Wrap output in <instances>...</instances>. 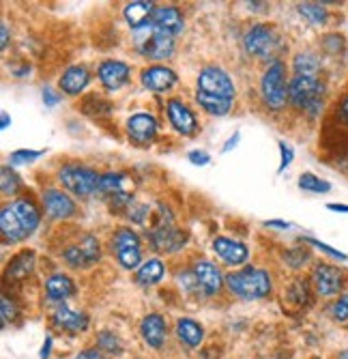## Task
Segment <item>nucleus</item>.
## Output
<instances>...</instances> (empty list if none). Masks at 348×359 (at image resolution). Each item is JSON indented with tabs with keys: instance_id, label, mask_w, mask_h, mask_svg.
<instances>
[{
	"instance_id": "f257e3e1",
	"label": "nucleus",
	"mask_w": 348,
	"mask_h": 359,
	"mask_svg": "<svg viewBox=\"0 0 348 359\" xmlns=\"http://www.w3.org/2000/svg\"><path fill=\"white\" fill-rule=\"evenodd\" d=\"M39 226V211L33 203L15 201L0 211V231L5 241H22Z\"/></svg>"
},
{
	"instance_id": "f03ea898",
	"label": "nucleus",
	"mask_w": 348,
	"mask_h": 359,
	"mask_svg": "<svg viewBox=\"0 0 348 359\" xmlns=\"http://www.w3.org/2000/svg\"><path fill=\"white\" fill-rule=\"evenodd\" d=\"M226 280H228L230 290L243 299H260L271 292V278L263 269L247 267L237 273H230Z\"/></svg>"
},
{
	"instance_id": "7ed1b4c3",
	"label": "nucleus",
	"mask_w": 348,
	"mask_h": 359,
	"mask_svg": "<svg viewBox=\"0 0 348 359\" xmlns=\"http://www.w3.org/2000/svg\"><path fill=\"white\" fill-rule=\"evenodd\" d=\"M288 97L291 102L305 110L307 114L316 116L323 110V97H325V86L321 80L316 78H305V76H297L291 86H288Z\"/></svg>"
},
{
	"instance_id": "20e7f679",
	"label": "nucleus",
	"mask_w": 348,
	"mask_h": 359,
	"mask_svg": "<svg viewBox=\"0 0 348 359\" xmlns=\"http://www.w3.org/2000/svg\"><path fill=\"white\" fill-rule=\"evenodd\" d=\"M187 235L181 233L179 228L172 222V215L168 213V209H162V222L157 224L153 231H151V241L153 248L160 250V252H176L185 245Z\"/></svg>"
},
{
	"instance_id": "39448f33",
	"label": "nucleus",
	"mask_w": 348,
	"mask_h": 359,
	"mask_svg": "<svg viewBox=\"0 0 348 359\" xmlns=\"http://www.w3.org/2000/svg\"><path fill=\"white\" fill-rule=\"evenodd\" d=\"M284 62L275 60L271 67L265 72L263 76V95H265V102L271 106V108H281L286 104V97H288V90H286V82H284Z\"/></svg>"
},
{
	"instance_id": "423d86ee",
	"label": "nucleus",
	"mask_w": 348,
	"mask_h": 359,
	"mask_svg": "<svg viewBox=\"0 0 348 359\" xmlns=\"http://www.w3.org/2000/svg\"><path fill=\"white\" fill-rule=\"evenodd\" d=\"M99 181H102V177L97 172L88 170V168L67 166V168L60 170V183L65 185L69 191H74L76 196H90L92 191H97Z\"/></svg>"
},
{
	"instance_id": "0eeeda50",
	"label": "nucleus",
	"mask_w": 348,
	"mask_h": 359,
	"mask_svg": "<svg viewBox=\"0 0 348 359\" xmlns=\"http://www.w3.org/2000/svg\"><path fill=\"white\" fill-rule=\"evenodd\" d=\"M112 250L118 256V263L125 269H136L140 265V239L132 228H120L114 237Z\"/></svg>"
},
{
	"instance_id": "6e6552de",
	"label": "nucleus",
	"mask_w": 348,
	"mask_h": 359,
	"mask_svg": "<svg viewBox=\"0 0 348 359\" xmlns=\"http://www.w3.org/2000/svg\"><path fill=\"white\" fill-rule=\"evenodd\" d=\"M198 90L215 95V97H224V100H232L235 97V84L228 78V74H224L217 67H207L200 72L198 76Z\"/></svg>"
},
{
	"instance_id": "1a4fd4ad",
	"label": "nucleus",
	"mask_w": 348,
	"mask_h": 359,
	"mask_svg": "<svg viewBox=\"0 0 348 359\" xmlns=\"http://www.w3.org/2000/svg\"><path fill=\"white\" fill-rule=\"evenodd\" d=\"M275 43H277V39H275L273 28L263 26V24L251 26L245 35V50L251 56H260V58L269 56L275 50Z\"/></svg>"
},
{
	"instance_id": "9d476101",
	"label": "nucleus",
	"mask_w": 348,
	"mask_h": 359,
	"mask_svg": "<svg viewBox=\"0 0 348 359\" xmlns=\"http://www.w3.org/2000/svg\"><path fill=\"white\" fill-rule=\"evenodd\" d=\"M65 260L71 267H88L92 263H97L99 258V241L92 235H86L80 243L69 245L65 252H62Z\"/></svg>"
},
{
	"instance_id": "9b49d317",
	"label": "nucleus",
	"mask_w": 348,
	"mask_h": 359,
	"mask_svg": "<svg viewBox=\"0 0 348 359\" xmlns=\"http://www.w3.org/2000/svg\"><path fill=\"white\" fill-rule=\"evenodd\" d=\"M312 280H314V286H316V290H319L321 297H333L344 286V273L337 267L323 265V263L316 265Z\"/></svg>"
},
{
	"instance_id": "f8f14e48",
	"label": "nucleus",
	"mask_w": 348,
	"mask_h": 359,
	"mask_svg": "<svg viewBox=\"0 0 348 359\" xmlns=\"http://www.w3.org/2000/svg\"><path fill=\"white\" fill-rule=\"evenodd\" d=\"M132 181L127 175H104L99 181V191L104 196H110L114 207H123L132 203Z\"/></svg>"
},
{
	"instance_id": "ddd939ff",
	"label": "nucleus",
	"mask_w": 348,
	"mask_h": 359,
	"mask_svg": "<svg viewBox=\"0 0 348 359\" xmlns=\"http://www.w3.org/2000/svg\"><path fill=\"white\" fill-rule=\"evenodd\" d=\"M138 46H140V52L153 60H164V58L172 56V52H174V39L153 30L151 24H148V37L140 39Z\"/></svg>"
},
{
	"instance_id": "4468645a",
	"label": "nucleus",
	"mask_w": 348,
	"mask_h": 359,
	"mask_svg": "<svg viewBox=\"0 0 348 359\" xmlns=\"http://www.w3.org/2000/svg\"><path fill=\"white\" fill-rule=\"evenodd\" d=\"M151 26H153V30L162 32V35L174 37V35H179V32L183 30V15L174 7L155 9V13L151 18Z\"/></svg>"
},
{
	"instance_id": "2eb2a0df",
	"label": "nucleus",
	"mask_w": 348,
	"mask_h": 359,
	"mask_svg": "<svg viewBox=\"0 0 348 359\" xmlns=\"http://www.w3.org/2000/svg\"><path fill=\"white\" fill-rule=\"evenodd\" d=\"M43 207H46V213L54 219H65L76 213V203L67 194H62L58 189H48L43 194Z\"/></svg>"
},
{
	"instance_id": "dca6fc26",
	"label": "nucleus",
	"mask_w": 348,
	"mask_h": 359,
	"mask_svg": "<svg viewBox=\"0 0 348 359\" xmlns=\"http://www.w3.org/2000/svg\"><path fill=\"white\" fill-rule=\"evenodd\" d=\"M213 250L221 260H226L228 265H243L249 256V250L241 241H235L228 237H217L213 241Z\"/></svg>"
},
{
	"instance_id": "f3484780",
	"label": "nucleus",
	"mask_w": 348,
	"mask_h": 359,
	"mask_svg": "<svg viewBox=\"0 0 348 359\" xmlns=\"http://www.w3.org/2000/svg\"><path fill=\"white\" fill-rule=\"evenodd\" d=\"M168 116H170V123L174 125V129L183 136H189L196 132V116L189 112V108L179 102V100H170L168 102Z\"/></svg>"
},
{
	"instance_id": "a211bd4d",
	"label": "nucleus",
	"mask_w": 348,
	"mask_h": 359,
	"mask_svg": "<svg viewBox=\"0 0 348 359\" xmlns=\"http://www.w3.org/2000/svg\"><path fill=\"white\" fill-rule=\"evenodd\" d=\"M99 80L104 82L106 88L116 90L130 80V67L125 62H118V60H106L99 67Z\"/></svg>"
},
{
	"instance_id": "6ab92c4d",
	"label": "nucleus",
	"mask_w": 348,
	"mask_h": 359,
	"mask_svg": "<svg viewBox=\"0 0 348 359\" xmlns=\"http://www.w3.org/2000/svg\"><path fill=\"white\" fill-rule=\"evenodd\" d=\"M140 332L148 346L162 348L164 340H166V320L160 314H148L140 325Z\"/></svg>"
},
{
	"instance_id": "aec40b11",
	"label": "nucleus",
	"mask_w": 348,
	"mask_h": 359,
	"mask_svg": "<svg viewBox=\"0 0 348 359\" xmlns=\"http://www.w3.org/2000/svg\"><path fill=\"white\" fill-rule=\"evenodd\" d=\"M194 276H196L198 286L207 292V295H213V292H217L221 288V273L213 263H209V260H198L194 265Z\"/></svg>"
},
{
	"instance_id": "412c9836",
	"label": "nucleus",
	"mask_w": 348,
	"mask_h": 359,
	"mask_svg": "<svg viewBox=\"0 0 348 359\" xmlns=\"http://www.w3.org/2000/svg\"><path fill=\"white\" fill-rule=\"evenodd\" d=\"M127 132H130V136H132L136 142L146 144V142H151V140L155 138V134H157V121H155L151 114H136V116H132L130 123H127Z\"/></svg>"
},
{
	"instance_id": "4be33fe9",
	"label": "nucleus",
	"mask_w": 348,
	"mask_h": 359,
	"mask_svg": "<svg viewBox=\"0 0 348 359\" xmlns=\"http://www.w3.org/2000/svg\"><path fill=\"white\" fill-rule=\"evenodd\" d=\"M174 82H176V74L168 67H151L142 74V84L155 93H166L168 88L174 86Z\"/></svg>"
},
{
	"instance_id": "5701e85b",
	"label": "nucleus",
	"mask_w": 348,
	"mask_h": 359,
	"mask_svg": "<svg viewBox=\"0 0 348 359\" xmlns=\"http://www.w3.org/2000/svg\"><path fill=\"white\" fill-rule=\"evenodd\" d=\"M153 13H155V7H153V3H146V0H134V3L125 7V20H127L130 26H134L136 30L151 24L148 20L153 18Z\"/></svg>"
},
{
	"instance_id": "b1692460",
	"label": "nucleus",
	"mask_w": 348,
	"mask_h": 359,
	"mask_svg": "<svg viewBox=\"0 0 348 359\" xmlns=\"http://www.w3.org/2000/svg\"><path fill=\"white\" fill-rule=\"evenodd\" d=\"M56 325H60L62 330H69V332H84L88 327V318L82 312H74L67 306H60L54 314Z\"/></svg>"
},
{
	"instance_id": "393cba45",
	"label": "nucleus",
	"mask_w": 348,
	"mask_h": 359,
	"mask_svg": "<svg viewBox=\"0 0 348 359\" xmlns=\"http://www.w3.org/2000/svg\"><path fill=\"white\" fill-rule=\"evenodd\" d=\"M88 80H90V76L84 67H69L60 78V88L67 95H78L80 90L86 88Z\"/></svg>"
},
{
	"instance_id": "a878e982",
	"label": "nucleus",
	"mask_w": 348,
	"mask_h": 359,
	"mask_svg": "<svg viewBox=\"0 0 348 359\" xmlns=\"http://www.w3.org/2000/svg\"><path fill=\"white\" fill-rule=\"evenodd\" d=\"M46 290H48L50 299L62 302V299H67V297L74 295V292H76V286H74V282H71L67 276L56 273V276H52V278L46 282Z\"/></svg>"
},
{
	"instance_id": "bb28decb",
	"label": "nucleus",
	"mask_w": 348,
	"mask_h": 359,
	"mask_svg": "<svg viewBox=\"0 0 348 359\" xmlns=\"http://www.w3.org/2000/svg\"><path fill=\"white\" fill-rule=\"evenodd\" d=\"M196 102L209 112V114H215V116H224L230 112V106H232V100H224V97H215V95H209V93H202L198 90L196 93Z\"/></svg>"
},
{
	"instance_id": "cd10ccee",
	"label": "nucleus",
	"mask_w": 348,
	"mask_h": 359,
	"mask_svg": "<svg viewBox=\"0 0 348 359\" xmlns=\"http://www.w3.org/2000/svg\"><path fill=\"white\" fill-rule=\"evenodd\" d=\"M176 334H179V338L187 344V346H198L200 342H202V327L196 323V320H192V318H181L179 323H176Z\"/></svg>"
},
{
	"instance_id": "c85d7f7f",
	"label": "nucleus",
	"mask_w": 348,
	"mask_h": 359,
	"mask_svg": "<svg viewBox=\"0 0 348 359\" xmlns=\"http://www.w3.org/2000/svg\"><path fill=\"white\" fill-rule=\"evenodd\" d=\"M164 273H166V269H164V263L160 258H151V260H146V263L140 267V271H138V282L140 284H157L162 278H164Z\"/></svg>"
},
{
	"instance_id": "c756f323",
	"label": "nucleus",
	"mask_w": 348,
	"mask_h": 359,
	"mask_svg": "<svg viewBox=\"0 0 348 359\" xmlns=\"http://www.w3.org/2000/svg\"><path fill=\"white\" fill-rule=\"evenodd\" d=\"M321 69V62L314 54H299L295 58V72L297 76H305V78H316V72Z\"/></svg>"
},
{
	"instance_id": "7c9ffc66",
	"label": "nucleus",
	"mask_w": 348,
	"mask_h": 359,
	"mask_svg": "<svg viewBox=\"0 0 348 359\" xmlns=\"http://www.w3.org/2000/svg\"><path fill=\"white\" fill-rule=\"evenodd\" d=\"M299 187L303 191H314V194H323V191H329L331 189V183L329 181H323L321 177H316V175H301L299 179Z\"/></svg>"
},
{
	"instance_id": "2f4dec72",
	"label": "nucleus",
	"mask_w": 348,
	"mask_h": 359,
	"mask_svg": "<svg viewBox=\"0 0 348 359\" xmlns=\"http://www.w3.org/2000/svg\"><path fill=\"white\" fill-rule=\"evenodd\" d=\"M299 13L303 18H307V22H312V24H325L327 22V11L319 3H303V5H299Z\"/></svg>"
},
{
	"instance_id": "473e14b6",
	"label": "nucleus",
	"mask_w": 348,
	"mask_h": 359,
	"mask_svg": "<svg viewBox=\"0 0 348 359\" xmlns=\"http://www.w3.org/2000/svg\"><path fill=\"white\" fill-rule=\"evenodd\" d=\"M33 254V252H24L22 256H18L15 260H13V265H11V276H18V278H22V276H26L30 269H33V260H28V256Z\"/></svg>"
},
{
	"instance_id": "72a5a7b5",
	"label": "nucleus",
	"mask_w": 348,
	"mask_h": 359,
	"mask_svg": "<svg viewBox=\"0 0 348 359\" xmlns=\"http://www.w3.org/2000/svg\"><path fill=\"white\" fill-rule=\"evenodd\" d=\"M20 189V177L9 168V166H5L3 168V194H15Z\"/></svg>"
},
{
	"instance_id": "f704fd0d",
	"label": "nucleus",
	"mask_w": 348,
	"mask_h": 359,
	"mask_svg": "<svg viewBox=\"0 0 348 359\" xmlns=\"http://www.w3.org/2000/svg\"><path fill=\"white\" fill-rule=\"evenodd\" d=\"M43 155V151H15V153H11V164L13 166H18V164H30V161H35L37 157H41Z\"/></svg>"
},
{
	"instance_id": "c9c22d12",
	"label": "nucleus",
	"mask_w": 348,
	"mask_h": 359,
	"mask_svg": "<svg viewBox=\"0 0 348 359\" xmlns=\"http://www.w3.org/2000/svg\"><path fill=\"white\" fill-rule=\"evenodd\" d=\"M331 314H333V318L340 320V323L348 320V295H342V297L333 304Z\"/></svg>"
},
{
	"instance_id": "e433bc0d",
	"label": "nucleus",
	"mask_w": 348,
	"mask_h": 359,
	"mask_svg": "<svg viewBox=\"0 0 348 359\" xmlns=\"http://www.w3.org/2000/svg\"><path fill=\"white\" fill-rule=\"evenodd\" d=\"M99 344L106 348V351H110V353H118L120 351V344H118V340L110 334V332H104L102 336H99Z\"/></svg>"
},
{
	"instance_id": "4c0bfd02",
	"label": "nucleus",
	"mask_w": 348,
	"mask_h": 359,
	"mask_svg": "<svg viewBox=\"0 0 348 359\" xmlns=\"http://www.w3.org/2000/svg\"><path fill=\"white\" fill-rule=\"evenodd\" d=\"M307 243H312V245H316V248H319V250L327 252V254H329V256H333V258H340V260H348V256H346L344 252H340V250H333L331 245H327V243H323V241L307 239Z\"/></svg>"
},
{
	"instance_id": "58836bf2",
	"label": "nucleus",
	"mask_w": 348,
	"mask_h": 359,
	"mask_svg": "<svg viewBox=\"0 0 348 359\" xmlns=\"http://www.w3.org/2000/svg\"><path fill=\"white\" fill-rule=\"evenodd\" d=\"M279 151H281V166H279V172L291 166V161H293V149L286 144V142H279Z\"/></svg>"
},
{
	"instance_id": "ea45409f",
	"label": "nucleus",
	"mask_w": 348,
	"mask_h": 359,
	"mask_svg": "<svg viewBox=\"0 0 348 359\" xmlns=\"http://www.w3.org/2000/svg\"><path fill=\"white\" fill-rule=\"evenodd\" d=\"M148 215V207L144 205H136V207H130V217L136 219V222H144V217Z\"/></svg>"
},
{
	"instance_id": "a19ab883",
	"label": "nucleus",
	"mask_w": 348,
	"mask_h": 359,
	"mask_svg": "<svg viewBox=\"0 0 348 359\" xmlns=\"http://www.w3.org/2000/svg\"><path fill=\"white\" fill-rule=\"evenodd\" d=\"M189 159H192V164H196V166H204V164H209V153H204V151H192L189 153Z\"/></svg>"
},
{
	"instance_id": "79ce46f5",
	"label": "nucleus",
	"mask_w": 348,
	"mask_h": 359,
	"mask_svg": "<svg viewBox=\"0 0 348 359\" xmlns=\"http://www.w3.org/2000/svg\"><path fill=\"white\" fill-rule=\"evenodd\" d=\"M58 100H60V97L52 90V88H43V102H46V106H56L58 104Z\"/></svg>"
},
{
	"instance_id": "37998d69",
	"label": "nucleus",
	"mask_w": 348,
	"mask_h": 359,
	"mask_svg": "<svg viewBox=\"0 0 348 359\" xmlns=\"http://www.w3.org/2000/svg\"><path fill=\"white\" fill-rule=\"evenodd\" d=\"M76 359H104V355L97 348H88V351H82Z\"/></svg>"
},
{
	"instance_id": "c03bdc74",
	"label": "nucleus",
	"mask_w": 348,
	"mask_h": 359,
	"mask_svg": "<svg viewBox=\"0 0 348 359\" xmlns=\"http://www.w3.org/2000/svg\"><path fill=\"white\" fill-rule=\"evenodd\" d=\"M337 118L344 123V125H348V97H346V100L340 104V110H337Z\"/></svg>"
},
{
	"instance_id": "a18cd8bd",
	"label": "nucleus",
	"mask_w": 348,
	"mask_h": 359,
	"mask_svg": "<svg viewBox=\"0 0 348 359\" xmlns=\"http://www.w3.org/2000/svg\"><path fill=\"white\" fill-rule=\"evenodd\" d=\"M265 226H277V228H288L291 224H288V222H281V219H269V222H265Z\"/></svg>"
},
{
	"instance_id": "49530a36",
	"label": "nucleus",
	"mask_w": 348,
	"mask_h": 359,
	"mask_svg": "<svg viewBox=\"0 0 348 359\" xmlns=\"http://www.w3.org/2000/svg\"><path fill=\"white\" fill-rule=\"evenodd\" d=\"M327 207H329L331 211H337V213H348V205H333V203H331V205H327Z\"/></svg>"
},
{
	"instance_id": "de8ad7c7",
	"label": "nucleus",
	"mask_w": 348,
	"mask_h": 359,
	"mask_svg": "<svg viewBox=\"0 0 348 359\" xmlns=\"http://www.w3.org/2000/svg\"><path fill=\"white\" fill-rule=\"evenodd\" d=\"M0 30H3V50H5V48H7V43H9V30H7V24L0 26Z\"/></svg>"
},
{
	"instance_id": "09e8293b",
	"label": "nucleus",
	"mask_w": 348,
	"mask_h": 359,
	"mask_svg": "<svg viewBox=\"0 0 348 359\" xmlns=\"http://www.w3.org/2000/svg\"><path fill=\"white\" fill-rule=\"evenodd\" d=\"M50 346H52V338H48V340H46L43 351H41V359H48V355H50Z\"/></svg>"
},
{
	"instance_id": "8fccbe9b",
	"label": "nucleus",
	"mask_w": 348,
	"mask_h": 359,
	"mask_svg": "<svg viewBox=\"0 0 348 359\" xmlns=\"http://www.w3.org/2000/svg\"><path fill=\"white\" fill-rule=\"evenodd\" d=\"M0 127H3V129H7V127H9V114H7V112L3 114V125H0Z\"/></svg>"
},
{
	"instance_id": "3c124183",
	"label": "nucleus",
	"mask_w": 348,
	"mask_h": 359,
	"mask_svg": "<svg viewBox=\"0 0 348 359\" xmlns=\"http://www.w3.org/2000/svg\"><path fill=\"white\" fill-rule=\"evenodd\" d=\"M342 359H348V353H344V355H342Z\"/></svg>"
}]
</instances>
